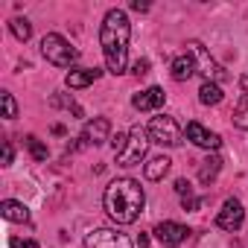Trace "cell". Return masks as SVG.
<instances>
[{
    "mask_svg": "<svg viewBox=\"0 0 248 248\" xmlns=\"http://www.w3.org/2000/svg\"><path fill=\"white\" fill-rule=\"evenodd\" d=\"M129 38H132V24L123 9H111L102 18L99 27V44H102V56L108 64V73L120 76L126 73V59H129Z\"/></svg>",
    "mask_w": 248,
    "mask_h": 248,
    "instance_id": "cell-1",
    "label": "cell"
},
{
    "mask_svg": "<svg viewBox=\"0 0 248 248\" xmlns=\"http://www.w3.org/2000/svg\"><path fill=\"white\" fill-rule=\"evenodd\" d=\"M102 204H105V213L117 225H132V222H138V216L146 207V193H143L140 181H135V178H117L105 187Z\"/></svg>",
    "mask_w": 248,
    "mask_h": 248,
    "instance_id": "cell-2",
    "label": "cell"
},
{
    "mask_svg": "<svg viewBox=\"0 0 248 248\" xmlns=\"http://www.w3.org/2000/svg\"><path fill=\"white\" fill-rule=\"evenodd\" d=\"M41 53H44V59H47L50 64H56V67H70V64L79 59V50L70 47L59 32H50V35L41 38Z\"/></svg>",
    "mask_w": 248,
    "mask_h": 248,
    "instance_id": "cell-3",
    "label": "cell"
},
{
    "mask_svg": "<svg viewBox=\"0 0 248 248\" xmlns=\"http://www.w3.org/2000/svg\"><path fill=\"white\" fill-rule=\"evenodd\" d=\"M149 143H152V140H149V132L140 129V126H135V129L129 132L126 149L117 155V167H135V164H140V161L146 158V152H149Z\"/></svg>",
    "mask_w": 248,
    "mask_h": 248,
    "instance_id": "cell-4",
    "label": "cell"
},
{
    "mask_svg": "<svg viewBox=\"0 0 248 248\" xmlns=\"http://www.w3.org/2000/svg\"><path fill=\"white\" fill-rule=\"evenodd\" d=\"M149 140L152 143H161V146H181V138H184V132H181V126L172 120V117H167V114H161V117H152V123H149Z\"/></svg>",
    "mask_w": 248,
    "mask_h": 248,
    "instance_id": "cell-5",
    "label": "cell"
},
{
    "mask_svg": "<svg viewBox=\"0 0 248 248\" xmlns=\"http://www.w3.org/2000/svg\"><path fill=\"white\" fill-rule=\"evenodd\" d=\"M85 248H132V239L111 228H96L85 236Z\"/></svg>",
    "mask_w": 248,
    "mask_h": 248,
    "instance_id": "cell-6",
    "label": "cell"
},
{
    "mask_svg": "<svg viewBox=\"0 0 248 248\" xmlns=\"http://www.w3.org/2000/svg\"><path fill=\"white\" fill-rule=\"evenodd\" d=\"M187 47H190V56H196V62H199V67H202V73H204V82H225V79H228V73L222 70V64H216L213 56H210L199 41H190Z\"/></svg>",
    "mask_w": 248,
    "mask_h": 248,
    "instance_id": "cell-7",
    "label": "cell"
},
{
    "mask_svg": "<svg viewBox=\"0 0 248 248\" xmlns=\"http://www.w3.org/2000/svg\"><path fill=\"white\" fill-rule=\"evenodd\" d=\"M245 222V210H242V202L239 199H225L219 216H216V225L222 231H239Z\"/></svg>",
    "mask_w": 248,
    "mask_h": 248,
    "instance_id": "cell-8",
    "label": "cell"
},
{
    "mask_svg": "<svg viewBox=\"0 0 248 248\" xmlns=\"http://www.w3.org/2000/svg\"><path fill=\"white\" fill-rule=\"evenodd\" d=\"M190 236V228L187 225H178V222H158L155 225V239L161 242V245H178V242H184Z\"/></svg>",
    "mask_w": 248,
    "mask_h": 248,
    "instance_id": "cell-9",
    "label": "cell"
},
{
    "mask_svg": "<svg viewBox=\"0 0 248 248\" xmlns=\"http://www.w3.org/2000/svg\"><path fill=\"white\" fill-rule=\"evenodd\" d=\"M187 140H193L196 146H202V149H207V152H216L219 146H222V138L219 135H213V132H207L202 123H187Z\"/></svg>",
    "mask_w": 248,
    "mask_h": 248,
    "instance_id": "cell-10",
    "label": "cell"
},
{
    "mask_svg": "<svg viewBox=\"0 0 248 248\" xmlns=\"http://www.w3.org/2000/svg\"><path fill=\"white\" fill-rule=\"evenodd\" d=\"M108 135H111V123L105 117H93L82 132V140H85V146H102L105 140H111Z\"/></svg>",
    "mask_w": 248,
    "mask_h": 248,
    "instance_id": "cell-11",
    "label": "cell"
},
{
    "mask_svg": "<svg viewBox=\"0 0 248 248\" xmlns=\"http://www.w3.org/2000/svg\"><path fill=\"white\" fill-rule=\"evenodd\" d=\"M164 102H167L164 88H146V91H140V93L132 96V105H135L138 111H158Z\"/></svg>",
    "mask_w": 248,
    "mask_h": 248,
    "instance_id": "cell-12",
    "label": "cell"
},
{
    "mask_svg": "<svg viewBox=\"0 0 248 248\" xmlns=\"http://www.w3.org/2000/svg\"><path fill=\"white\" fill-rule=\"evenodd\" d=\"M99 76H102L99 67H76V70H70V73L64 76V85H67L70 91H82V88L93 85Z\"/></svg>",
    "mask_w": 248,
    "mask_h": 248,
    "instance_id": "cell-13",
    "label": "cell"
},
{
    "mask_svg": "<svg viewBox=\"0 0 248 248\" xmlns=\"http://www.w3.org/2000/svg\"><path fill=\"white\" fill-rule=\"evenodd\" d=\"M170 73H172V79L175 82H187L193 73H196V59L193 56H178V59H172V64H170Z\"/></svg>",
    "mask_w": 248,
    "mask_h": 248,
    "instance_id": "cell-14",
    "label": "cell"
},
{
    "mask_svg": "<svg viewBox=\"0 0 248 248\" xmlns=\"http://www.w3.org/2000/svg\"><path fill=\"white\" fill-rule=\"evenodd\" d=\"M219 170H222V158H219L216 152L207 155V158L199 164V181H202V184H213L216 175H219Z\"/></svg>",
    "mask_w": 248,
    "mask_h": 248,
    "instance_id": "cell-15",
    "label": "cell"
},
{
    "mask_svg": "<svg viewBox=\"0 0 248 248\" xmlns=\"http://www.w3.org/2000/svg\"><path fill=\"white\" fill-rule=\"evenodd\" d=\"M0 213H3L6 222H30V210H27L24 202H12V199H6L3 204H0Z\"/></svg>",
    "mask_w": 248,
    "mask_h": 248,
    "instance_id": "cell-16",
    "label": "cell"
},
{
    "mask_svg": "<svg viewBox=\"0 0 248 248\" xmlns=\"http://www.w3.org/2000/svg\"><path fill=\"white\" fill-rule=\"evenodd\" d=\"M170 167H172V161H170L167 155H158V158H152V161L143 167V175H146L149 181H161V178L170 172Z\"/></svg>",
    "mask_w": 248,
    "mask_h": 248,
    "instance_id": "cell-17",
    "label": "cell"
},
{
    "mask_svg": "<svg viewBox=\"0 0 248 248\" xmlns=\"http://www.w3.org/2000/svg\"><path fill=\"white\" fill-rule=\"evenodd\" d=\"M199 99H202V105H219V102L225 99V93H222V88H219L216 82H202Z\"/></svg>",
    "mask_w": 248,
    "mask_h": 248,
    "instance_id": "cell-18",
    "label": "cell"
},
{
    "mask_svg": "<svg viewBox=\"0 0 248 248\" xmlns=\"http://www.w3.org/2000/svg\"><path fill=\"white\" fill-rule=\"evenodd\" d=\"M9 30H12V35H15L18 41H30V38H32V27H30L27 18H15V21L9 24Z\"/></svg>",
    "mask_w": 248,
    "mask_h": 248,
    "instance_id": "cell-19",
    "label": "cell"
},
{
    "mask_svg": "<svg viewBox=\"0 0 248 248\" xmlns=\"http://www.w3.org/2000/svg\"><path fill=\"white\" fill-rule=\"evenodd\" d=\"M233 123H236L239 129H248V93L239 96V102L233 108Z\"/></svg>",
    "mask_w": 248,
    "mask_h": 248,
    "instance_id": "cell-20",
    "label": "cell"
},
{
    "mask_svg": "<svg viewBox=\"0 0 248 248\" xmlns=\"http://www.w3.org/2000/svg\"><path fill=\"white\" fill-rule=\"evenodd\" d=\"M27 149H30V155H32L35 161H47V155H50V152H47V146H44L38 138H32V135L27 138Z\"/></svg>",
    "mask_w": 248,
    "mask_h": 248,
    "instance_id": "cell-21",
    "label": "cell"
},
{
    "mask_svg": "<svg viewBox=\"0 0 248 248\" xmlns=\"http://www.w3.org/2000/svg\"><path fill=\"white\" fill-rule=\"evenodd\" d=\"M0 102H3V117H6V120H15V117H18V102H15L12 93L3 91V93H0Z\"/></svg>",
    "mask_w": 248,
    "mask_h": 248,
    "instance_id": "cell-22",
    "label": "cell"
},
{
    "mask_svg": "<svg viewBox=\"0 0 248 248\" xmlns=\"http://www.w3.org/2000/svg\"><path fill=\"white\" fill-rule=\"evenodd\" d=\"M53 105H64V108H70L76 117H82V108H79L73 99H67V96H53Z\"/></svg>",
    "mask_w": 248,
    "mask_h": 248,
    "instance_id": "cell-23",
    "label": "cell"
},
{
    "mask_svg": "<svg viewBox=\"0 0 248 248\" xmlns=\"http://www.w3.org/2000/svg\"><path fill=\"white\" fill-rule=\"evenodd\" d=\"M126 140H129V135H123V132H117V135L111 138V146H114V155H120L123 149H126Z\"/></svg>",
    "mask_w": 248,
    "mask_h": 248,
    "instance_id": "cell-24",
    "label": "cell"
},
{
    "mask_svg": "<svg viewBox=\"0 0 248 248\" xmlns=\"http://www.w3.org/2000/svg\"><path fill=\"white\" fill-rule=\"evenodd\" d=\"M199 204H202V202H199V199H196L193 193L181 196V207H184V210H199Z\"/></svg>",
    "mask_w": 248,
    "mask_h": 248,
    "instance_id": "cell-25",
    "label": "cell"
},
{
    "mask_svg": "<svg viewBox=\"0 0 248 248\" xmlns=\"http://www.w3.org/2000/svg\"><path fill=\"white\" fill-rule=\"evenodd\" d=\"M132 73H135V76H146V73H149V62H146V59H138V62L132 64Z\"/></svg>",
    "mask_w": 248,
    "mask_h": 248,
    "instance_id": "cell-26",
    "label": "cell"
},
{
    "mask_svg": "<svg viewBox=\"0 0 248 248\" xmlns=\"http://www.w3.org/2000/svg\"><path fill=\"white\" fill-rule=\"evenodd\" d=\"M12 158H15V149H12V143H9V140H3V167H9V164H12Z\"/></svg>",
    "mask_w": 248,
    "mask_h": 248,
    "instance_id": "cell-27",
    "label": "cell"
},
{
    "mask_svg": "<svg viewBox=\"0 0 248 248\" xmlns=\"http://www.w3.org/2000/svg\"><path fill=\"white\" fill-rule=\"evenodd\" d=\"M175 193H178V196H187V193H193L190 181H187V178H178V181H175Z\"/></svg>",
    "mask_w": 248,
    "mask_h": 248,
    "instance_id": "cell-28",
    "label": "cell"
},
{
    "mask_svg": "<svg viewBox=\"0 0 248 248\" xmlns=\"http://www.w3.org/2000/svg\"><path fill=\"white\" fill-rule=\"evenodd\" d=\"M12 248H41V245L32 239H12Z\"/></svg>",
    "mask_w": 248,
    "mask_h": 248,
    "instance_id": "cell-29",
    "label": "cell"
},
{
    "mask_svg": "<svg viewBox=\"0 0 248 248\" xmlns=\"http://www.w3.org/2000/svg\"><path fill=\"white\" fill-rule=\"evenodd\" d=\"M132 9H135V12H146L149 3H146V0H132Z\"/></svg>",
    "mask_w": 248,
    "mask_h": 248,
    "instance_id": "cell-30",
    "label": "cell"
},
{
    "mask_svg": "<svg viewBox=\"0 0 248 248\" xmlns=\"http://www.w3.org/2000/svg\"><path fill=\"white\" fill-rule=\"evenodd\" d=\"M170 248H178V245H170Z\"/></svg>",
    "mask_w": 248,
    "mask_h": 248,
    "instance_id": "cell-31",
    "label": "cell"
}]
</instances>
